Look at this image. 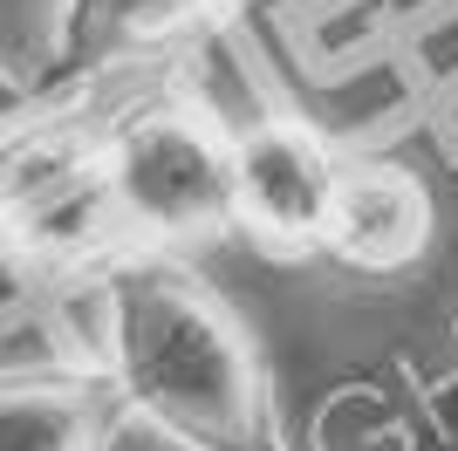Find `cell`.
Returning <instances> with one entry per match:
<instances>
[{
    "instance_id": "1",
    "label": "cell",
    "mask_w": 458,
    "mask_h": 451,
    "mask_svg": "<svg viewBox=\"0 0 458 451\" xmlns=\"http://www.w3.org/2000/svg\"><path fill=\"white\" fill-rule=\"evenodd\" d=\"M89 301L96 362L137 431L172 451H294L260 342L191 274V253L131 246L89 281Z\"/></svg>"
},
{
    "instance_id": "2",
    "label": "cell",
    "mask_w": 458,
    "mask_h": 451,
    "mask_svg": "<svg viewBox=\"0 0 458 451\" xmlns=\"http://www.w3.org/2000/svg\"><path fill=\"white\" fill-rule=\"evenodd\" d=\"M103 103L110 89H28L0 116V274L28 308L89 294L131 253L103 185Z\"/></svg>"
},
{
    "instance_id": "3",
    "label": "cell",
    "mask_w": 458,
    "mask_h": 451,
    "mask_svg": "<svg viewBox=\"0 0 458 451\" xmlns=\"http://www.w3.org/2000/svg\"><path fill=\"white\" fill-rule=\"evenodd\" d=\"M103 185L131 246L206 253L233 240V116L185 69L116 82L103 103Z\"/></svg>"
},
{
    "instance_id": "4",
    "label": "cell",
    "mask_w": 458,
    "mask_h": 451,
    "mask_svg": "<svg viewBox=\"0 0 458 451\" xmlns=\"http://www.w3.org/2000/svg\"><path fill=\"white\" fill-rule=\"evenodd\" d=\"M247 0H62L48 62L28 75V89L69 96V89H116L131 75L191 69Z\"/></svg>"
},
{
    "instance_id": "5",
    "label": "cell",
    "mask_w": 458,
    "mask_h": 451,
    "mask_svg": "<svg viewBox=\"0 0 458 451\" xmlns=\"http://www.w3.org/2000/svg\"><path fill=\"white\" fill-rule=\"evenodd\" d=\"M349 150L294 110L233 123V240L274 260H315Z\"/></svg>"
},
{
    "instance_id": "6",
    "label": "cell",
    "mask_w": 458,
    "mask_h": 451,
    "mask_svg": "<svg viewBox=\"0 0 458 451\" xmlns=\"http://www.w3.org/2000/svg\"><path fill=\"white\" fill-rule=\"evenodd\" d=\"M431 240H438V199L424 185V171L349 150L315 260L343 267L356 281H403L411 267H424Z\"/></svg>"
},
{
    "instance_id": "7",
    "label": "cell",
    "mask_w": 458,
    "mask_h": 451,
    "mask_svg": "<svg viewBox=\"0 0 458 451\" xmlns=\"http://www.w3.org/2000/svg\"><path fill=\"white\" fill-rule=\"evenodd\" d=\"M123 424V396L96 356L0 370V451H116Z\"/></svg>"
},
{
    "instance_id": "8",
    "label": "cell",
    "mask_w": 458,
    "mask_h": 451,
    "mask_svg": "<svg viewBox=\"0 0 458 451\" xmlns=\"http://www.w3.org/2000/svg\"><path fill=\"white\" fill-rule=\"evenodd\" d=\"M21 96H28V75H14V69H7V55H0V116L14 110Z\"/></svg>"
},
{
    "instance_id": "9",
    "label": "cell",
    "mask_w": 458,
    "mask_h": 451,
    "mask_svg": "<svg viewBox=\"0 0 458 451\" xmlns=\"http://www.w3.org/2000/svg\"><path fill=\"white\" fill-rule=\"evenodd\" d=\"M14 308H28V301H21V294H14V301H7V308H0V328H7V315H14Z\"/></svg>"
}]
</instances>
